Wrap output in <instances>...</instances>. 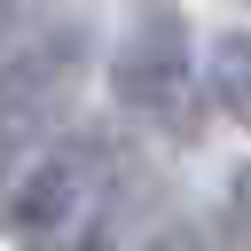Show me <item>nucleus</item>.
<instances>
[{
  "instance_id": "f257e3e1",
  "label": "nucleus",
  "mask_w": 251,
  "mask_h": 251,
  "mask_svg": "<svg viewBox=\"0 0 251 251\" xmlns=\"http://www.w3.org/2000/svg\"><path fill=\"white\" fill-rule=\"evenodd\" d=\"M126 196L133 157L110 126H71L16 188H8V235L31 251H126Z\"/></svg>"
},
{
  "instance_id": "f03ea898",
  "label": "nucleus",
  "mask_w": 251,
  "mask_h": 251,
  "mask_svg": "<svg viewBox=\"0 0 251 251\" xmlns=\"http://www.w3.org/2000/svg\"><path fill=\"white\" fill-rule=\"evenodd\" d=\"M110 102L126 118H141L165 141H196L204 133V63H196V31L173 0H133L118 39H110Z\"/></svg>"
},
{
  "instance_id": "7ed1b4c3",
  "label": "nucleus",
  "mask_w": 251,
  "mask_h": 251,
  "mask_svg": "<svg viewBox=\"0 0 251 251\" xmlns=\"http://www.w3.org/2000/svg\"><path fill=\"white\" fill-rule=\"evenodd\" d=\"M86 55H94L86 24H47L0 55V196L71 133Z\"/></svg>"
},
{
  "instance_id": "20e7f679",
  "label": "nucleus",
  "mask_w": 251,
  "mask_h": 251,
  "mask_svg": "<svg viewBox=\"0 0 251 251\" xmlns=\"http://www.w3.org/2000/svg\"><path fill=\"white\" fill-rule=\"evenodd\" d=\"M204 94H212V110H227L251 133V31L243 24H227V31L204 39Z\"/></svg>"
},
{
  "instance_id": "39448f33",
  "label": "nucleus",
  "mask_w": 251,
  "mask_h": 251,
  "mask_svg": "<svg viewBox=\"0 0 251 251\" xmlns=\"http://www.w3.org/2000/svg\"><path fill=\"white\" fill-rule=\"evenodd\" d=\"M133 251H227V243H220L212 220H165V227H149Z\"/></svg>"
},
{
  "instance_id": "423d86ee",
  "label": "nucleus",
  "mask_w": 251,
  "mask_h": 251,
  "mask_svg": "<svg viewBox=\"0 0 251 251\" xmlns=\"http://www.w3.org/2000/svg\"><path fill=\"white\" fill-rule=\"evenodd\" d=\"M227 220H235V235L251 251V165H235V180H227Z\"/></svg>"
},
{
  "instance_id": "0eeeda50",
  "label": "nucleus",
  "mask_w": 251,
  "mask_h": 251,
  "mask_svg": "<svg viewBox=\"0 0 251 251\" xmlns=\"http://www.w3.org/2000/svg\"><path fill=\"white\" fill-rule=\"evenodd\" d=\"M8 39H16V8L0 0V55H8Z\"/></svg>"
}]
</instances>
